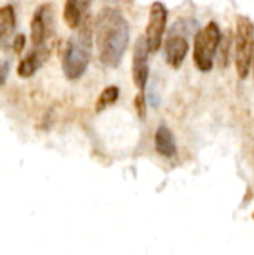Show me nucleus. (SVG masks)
<instances>
[{
    "label": "nucleus",
    "mask_w": 254,
    "mask_h": 255,
    "mask_svg": "<svg viewBox=\"0 0 254 255\" xmlns=\"http://www.w3.org/2000/svg\"><path fill=\"white\" fill-rule=\"evenodd\" d=\"M96 42L100 61L108 67H117L129 45V24L120 10L114 7L100 10L96 21Z\"/></svg>",
    "instance_id": "obj_1"
},
{
    "label": "nucleus",
    "mask_w": 254,
    "mask_h": 255,
    "mask_svg": "<svg viewBox=\"0 0 254 255\" xmlns=\"http://www.w3.org/2000/svg\"><path fill=\"white\" fill-rule=\"evenodd\" d=\"M254 54V25L247 16L237 18V72L241 79H246L250 73Z\"/></svg>",
    "instance_id": "obj_4"
},
{
    "label": "nucleus",
    "mask_w": 254,
    "mask_h": 255,
    "mask_svg": "<svg viewBox=\"0 0 254 255\" xmlns=\"http://www.w3.org/2000/svg\"><path fill=\"white\" fill-rule=\"evenodd\" d=\"M223 42H220V66L225 67L228 64L229 60V48H231V33H228V36L225 39H222Z\"/></svg>",
    "instance_id": "obj_14"
},
{
    "label": "nucleus",
    "mask_w": 254,
    "mask_h": 255,
    "mask_svg": "<svg viewBox=\"0 0 254 255\" xmlns=\"http://www.w3.org/2000/svg\"><path fill=\"white\" fill-rule=\"evenodd\" d=\"M222 42V33L217 22L211 21L195 37V49H193V60L199 70L208 72L214 66V58L217 49Z\"/></svg>",
    "instance_id": "obj_3"
},
{
    "label": "nucleus",
    "mask_w": 254,
    "mask_h": 255,
    "mask_svg": "<svg viewBox=\"0 0 254 255\" xmlns=\"http://www.w3.org/2000/svg\"><path fill=\"white\" fill-rule=\"evenodd\" d=\"M24 46H25V36H24V34H18V36L15 37L13 43H12V48H13V51H15L16 54H19V52H22Z\"/></svg>",
    "instance_id": "obj_17"
},
{
    "label": "nucleus",
    "mask_w": 254,
    "mask_h": 255,
    "mask_svg": "<svg viewBox=\"0 0 254 255\" xmlns=\"http://www.w3.org/2000/svg\"><path fill=\"white\" fill-rule=\"evenodd\" d=\"M150 48L147 43V39L141 36L135 43V52H133V66H132V78L139 91H144L148 79V54Z\"/></svg>",
    "instance_id": "obj_6"
},
{
    "label": "nucleus",
    "mask_w": 254,
    "mask_h": 255,
    "mask_svg": "<svg viewBox=\"0 0 254 255\" xmlns=\"http://www.w3.org/2000/svg\"><path fill=\"white\" fill-rule=\"evenodd\" d=\"M187 52H189V42L186 40V37L178 34L168 37L165 45V54H166V63L171 67L180 69Z\"/></svg>",
    "instance_id": "obj_8"
},
{
    "label": "nucleus",
    "mask_w": 254,
    "mask_h": 255,
    "mask_svg": "<svg viewBox=\"0 0 254 255\" xmlns=\"http://www.w3.org/2000/svg\"><path fill=\"white\" fill-rule=\"evenodd\" d=\"M118 94H120L118 87H115V85L106 87V88L102 91V94L99 96L97 102H96V112H102V111L106 109L108 106L114 105L115 100L118 99Z\"/></svg>",
    "instance_id": "obj_13"
},
{
    "label": "nucleus",
    "mask_w": 254,
    "mask_h": 255,
    "mask_svg": "<svg viewBox=\"0 0 254 255\" xmlns=\"http://www.w3.org/2000/svg\"><path fill=\"white\" fill-rule=\"evenodd\" d=\"M166 22H168V9L165 7L163 3L154 1L150 7L148 25H147V33H145V39L151 52H156L160 48Z\"/></svg>",
    "instance_id": "obj_5"
},
{
    "label": "nucleus",
    "mask_w": 254,
    "mask_h": 255,
    "mask_svg": "<svg viewBox=\"0 0 254 255\" xmlns=\"http://www.w3.org/2000/svg\"><path fill=\"white\" fill-rule=\"evenodd\" d=\"M154 142H156V151L160 155H163L166 158H171V157H174L177 154V145H175V140H174V134L166 126H160L157 128Z\"/></svg>",
    "instance_id": "obj_11"
},
{
    "label": "nucleus",
    "mask_w": 254,
    "mask_h": 255,
    "mask_svg": "<svg viewBox=\"0 0 254 255\" xmlns=\"http://www.w3.org/2000/svg\"><path fill=\"white\" fill-rule=\"evenodd\" d=\"M135 106L138 109V114L141 118L145 117V97H144V91H139V94L135 99Z\"/></svg>",
    "instance_id": "obj_15"
},
{
    "label": "nucleus",
    "mask_w": 254,
    "mask_h": 255,
    "mask_svg": "<svg viewBox=\"0 0 254 255\" xmlns=\"http://www.w3.org/2000/svg\"><path fill=\"white\" fill-rule=\"evenodd\" d=\"M91 51V27L88 19L81 22L79 33L66 42L61 52V66L67 79H78L84 75Z\"/></svg>",
    "instance_id": "obj_2"
},
{
    "label": "nucleus",
    "mask_w": 254,
    "mask_h": 255,
    "mask_svg": "<svg viewBox=\"0 0 254 255\" xmlns=\"http://www.w3.org/2000/svg\"><path fill=\"white\" fill-rule=\"evenodd\" d=\"M48 55H49L48 49H43V48L31 51L28 55H25L19 61L18 69H16L18 75L21 78H30V76H33L36 73V70L43 64V61L48 58Z\"/></svg>",
    "instance_id": "obj_9"
},
{
    "label": "nucleus",
    "mask_w": 254,
    "mask_h": 255,
    "mask_svg": "<svg viewBox=\"0 0 254 255\" xmlns=\"http://www.w3.org/2000/svg\"><path fill=\"white\" fill-rule=\"evenodd\" d=\"M16 27V18L15 10L10 4L0 6V46H4V43L12 37Z\"/></svg>",
    "instance_id": "obj_12"
},
{
    "label": "nucleus",
    "mask_w": 254,
    "mask_h": 255,
    "mask_svg": "<svg viewBox=\"0 0 254 255\" xmlns=\"http://www.w3.org/2000/svg\"><path fill=\"white\" fill-rule=\"evenodd\" d=\"M88 3H90V0H66L63 16H64V22L70 28H78L81 25L84 12H85Z\"/></svg>",
    "instance_id": "obj_10"
},
{
    "label": "nucleus",
    "mask_w": 254,
    "mask_h": 255,
    "mask_svg": "<svg viewBox=\"0 0 254 255\" xmlns=\"http://www.w3.org/2000/svg\"><path fill=\"white\" fill-rule=\"evenodd\" d=\"M52 30V7L49 3L36 9L31 19V40L36 46L42 45Z\"/></svg>",
    "instance_id": "obj_7"
},
{
    "label": "nucleus",
    "mask_w": 254,
    "mask_h": 255,
    "mask_svg": "<svg viewBox=\"0 0 254 255\" xmlns=\"http://www.w3.org/2000/svg\"><path fill=\"white\" fill-rule=\"evenodd\" d=\"M9 69H10L9 60H1V61H0V87L6 82Z\"/></svg>",
    "instance_id": "obj_16"
},
{
    "label": "nucleus",
    "mask_w": 254,
    "mask_h": 255,
    "mask_svg": "<svg viewBox=\"0 0 254 255\" xmlns=\"http://www.w3.org/2000/svg\"><path fill=\"white\" fill-rule=\"evenodd\" d=\"M253 66H254V63H253Z\"/></svg>",
    "instance_id": "obj_18"
}]
</instances>
